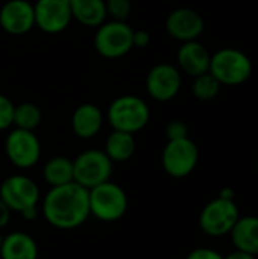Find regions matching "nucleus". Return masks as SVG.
Listing matches in <instances>:
<instances>
[{
  "instance_id": "9b49d317",
  "label": "nucleus",
  "mask_w": 258,
  "mask_h": 259,
  "mask_svg": "<svg viewBox=\"0 0 258 259\" xmlns=\"http://www.w3.org/2000/svg\"><path fill=\"white\" fill-rule=\"evenodd\" d=\"M182 85V76L178 67L172 64H157L146 77V91L157 102L173 100Z\"/></svg>"
},
{
  "instance_id": "4be33fe9",
  "label": "nucleus",
  "mask_w": 258,
  "mask_h": 259,
  "mask_svg": "<svg viewBox=\"0 0 258 259\" xmlns=\"http://www.w3.org/2000/svg\"><path fill=\"white\" fill-rule=\"evenodd\" d=\"M43 120V114L38 105L30 102H23L20 105H15L14 108V123L17 129L24 131H35Z\"/></svg>"
},
{
  "instance_id": "6e6552de",
  "label": "nucleus",
  "mask_w": 258,
  "mask_h": 259,
  "mask_svg": "<svg viewBox=\"0 0 258 259\" xmlns=\"http://www.w3.org/2000/svg\"><path fill=\"white\" fill-rule=\"evenodd\" d=\"M240 219V211L236 200L214 199L208 202L199 214V228L204 234L213 238L230 235L231 229Z\"/></svg>"
},
{
  "instance_id": "a878e982",
  "label": "nucleus",
  "mask_w": 258,
  "mask_h": 259,
  "mask_svg": "<svg viewBox=\"0 0 258 259\" xmlns=\"http://www.w3.org/2000/svg\"><path fill=\"white\" fill-rule=\"evenodd\" d=\"M167 140H179L189 137V126L181 120H173L166 126Z\"/></svg>"
},
{
  "instance_id": "2eb2a0df",
  "label": "nucleus",
  "mask_w": 258,
  "mask_h": 259,
  "mask_svg": "<svg viewBox=\"0 0 258 259\" xmlns=\"http://www.w3.org/2000/svg\"><path fill=\"white\" fill-rule=\"evenodd\" d=\"M210 59H211V53L198 39L181 42V47L178 49L176 53L179 71L192 77L207 73L210 68Z\"/></svg>"
},
{
  "instance_id": "39448f33",
  "label": "nucleus",
  "mask_w": 258,
  "mask_h": 259,
  "mask_svg": "<svg viewBox=\"0 0 258 259\" xmlns=\"http://www.w3.org/2000/svg\"><path fill=\"white\" fill-rule=\"evenodd\" d=\"M114 162L103 150L88 149L73 159V181L90 190L111 179Z\"/></svg>"
},
{
  "instance_id": "2f4dec72",
  "label": "nucleus",
  "mask_w": 258,
  "mask_h": 259,
  "mask_svg": "<svg viewBox=\"0 0 258 259\" xmlns=\"http://www.w3.org/2000/svg\"><path fill=\"white\" fill-rule=\"evenodd\" d=\"M219 197L220 199H225V200H234L236 199V191L233 188H230V187H225V188L220 190Z\"/></svg>"
},
{
  "instance_id": "7ed1b4c3",
  "label": "nucleus",
  "mask_w": 258,
  "mask_h": 259,
  "mask_svg": "<svg viewBox=\"0 0 258 259\" xmlns=\"http://www.w3.org/2000/svg\"><path fill=\"white\" fill-rule=\"evenodd\" d=\"M252 70V61L245 52L234 47H224L211 55L208 73L220 85L237 87L251 77Z\"/></svg>"
},
{
  "instance_id": "7c9ffc66",
  "label": "nucleus",
  "mask_w": 258,
  "mask_h": 259,
  "mask_svg": "<svg viewBox=\"0 0 258 259\" xmlns=\"http://www.w3.org/2000/svg\"><path fill=\"white\" fill-rule=\"evenodd\" d=\"M224 259H255V256L251 255V253H248V252H243V250L236 249L231 253H228L227 256H224Z\"/></svg>"
},
{
  "instance_id": "473e14b6",
  "label": "nucleus",
  "mask_w": 258,
  "mask_h": 259,
  "mask_svg": "<svg viewBox=\"0 0 258 259\" xmlns=\"http://www.w3.org/2000/svg\"><path fill=\"white\" fill-rule=\"evenodd\" d=\"M3 237H5V235H2V231H0V246H2V241H3Z\"/></svg>"
},
{
  "instance_id": "dca6fc26",
  "label": "nucleus",
  "mask_w": 258,
  "mask_h": 259,
  "mask_svg": "<svg viewBox=\"0 0 258 259\" xmlns=\"http://www.w3.org/2000/svg\"><path fill=\"white\" fill-rule=\"evenodd\" d=\"M105 121V115L99 106L94 103H82L79 105L71 115V129L76 137L82 140L94 138Z\"/></svg>"
},
{
  "instance_id": "bb28decb",
  "label": "nucleus",
  "mask_w": 258,
  "mask_h": 259,
  "mask_svg": "<svg viewBox=\"0 0 258 259\" xmlns=\"http://www.w3.org/2000/svg\"><path fill=\"white\" fill-rule=\"evenodd\" d=\"M186 259H224V256L219 252H216L214 249L198 247V249H193Z\"/></svg>"
},
{
  "instance_id": "412c9836",
  "label": "nucleus",
  "mask_w": 258,
  "mask_h": 259,
  "mask_svg": "<svg viewBox=\"0 0 258 259\" xmlns=\"http://www.w3.org/2000/svg\"><path fill=\"white\" fill-rule=\"evenodd\" d=\"M43 179L49 187H59L73 182V159L53 156L43 167Z\"/></svg>"
},
{
  "instance_id": "a211bd4d",
  "label": "nucleus",
  "mask_w": 258,
  "mask_h": 259,
  "mask_svg": "<svg viewBox=\"0 0 258 259\" xmlns=\"http://www.w3.org/2000/svg\"><path fill=\"white\" fill-rule=\"evenodd\" d=\"M234 249L248 252L254 256L258 255V217H240L230 232Z\"/></svg>"
},
{
  "instance_id": "393cba45",
  "label": "nucleus",
  "mask_w": 258,
  "mask_h": 259,
  "mask_svg": "<svg viewBox=\"0 0 258 259\" xmlns=\"http://www.w3.org/2000/svg\"><path fill=\"white\" fill-rule=\"evenodd\" d=\"M14 108L15 105L9 97L0 93V132L6 131L14 123Z\"/></svg>"
},
{
  "instance_id": "423d86ee",
  "label": "nucleus",
  "mask_w": 258,
  "mask_h": 259,
  "mask_svg": "<svg viewBox=\"0 0 258 259\" xmlns=\"http://www.w3.org/2000/svg\"><path fill=\"white\" fill-rule=\"evenodd\" d=\"M94 35V49L96 52L106 59H117L128 55L132 46L134 29L126 24V21L109 20L96 27Z\"/></svg>"
},
{
  "instance_id": "c85d7f7f",
  "label": "nucleus",
  "mask_w": 258,
  "mask_h": 259,
  "mask_svg": "<svg viewBox=\"0 0 258 259\" xmlns=\"http://www.w3.org/2000/svg\"><path fill=\"white\" fill-rule=\"evenodd\" d=\"M11 214H12V211L6 206V203L0 199V231L2 229H5L8 225H9V222H11Z\"/></svg>"
},
{
  "instance_id": "1a4fd4ad",
  "label": "nucleus",
  "mask_w": 258,
  "mask_h": 259,
  "mask_svg": "<svg viewBox=\"0 0 258 259\" xmlns=\"http://www.w3.org/2000/svg\"><path fill=\"white\" fill-rule=\"evenodd\" d=\"M0 199L12 212L38 206L41 202V191L36 182L26 175H11L0 184Z\"/></svg>"
},
{
  "instance_id": "b1692460",
  "label": "nucleus",
  "mask_w": 258,
  "mask_h": 259,
  "mask_svg": "<svg viewBox=\"0 0 258 259\" xmlns=\"http://www.w3.org/2000/svg\"><path fill=\"white\" fill-rule=\"evenodd\" d=\"M106 14L116 21H126V18L131 15V0H105Z\"/></svg>"
},
{
  "instance_id": "cd10ccee",
  "label": "nucleus",
  "mask_w": 258,
  "mask_h": 259,
  "mask_svg": "<svg viewBox=\"0 0 258 259\" xmlns=\"http://www.w3.org/2000/svg\"><path fill=\"white\" fill-rule=\"evenodd\" d=\"M149 42H151V35L148 30H143V29L134 30V33H132V46L134 47L144 49L149 46Z\"/></svg>"
},
{
  "instance_id": "0eeeda50",
  "label": "nucleus",
  "mask_w": 258,
  "mask_h": 259,
  "mask_svg": "<svg viewBox=\"0 0 258 259\" xmlns=\"http://www.w3.org/2000/svg\"><path fill=\"white\" fill-rule=\"evenodd\" d=\"M199 162V149L190 137L167 140L161 153L164 171L173 179H182L192 175Z\"/></svg>"
},
{
  "instance_id": "9d476101",
  "label": "nucleus",
  "mask_w": 258,
  "mask_h": 259,
  "mask_svg": "<svg viewBox=\"0 0 258 259\" xmlns=\"http://www.w3.org/2000/svg\"><path fill=\"white\" fill-rule=\"evenodd\" d=\"M5 153L14 167L27 170L38 164L41 158V143L33 131L14 127L5 140Z\"/></svg>"
},
{
  "instance_id": "aec40b11",
  "label": "nucleus",
  "mask_w": 258,
  "mask_h": 259,
  "mask_svg": "<svg viewBox=\"0 0 258 259\" xmlns=\"http://www.w3.org/2000/svg\"><path fill=\"white\" fill-rule=\"evenodd\" d=\"M135 149H137V143L134 134L113 131L105 140L103 152L113 162H126L134 156Z\"/></svg>"
},
{
  "instance_id": "f257e3e1",
  "label": "nucleus",
  "mask_w": 258,
  "mask_h": 259,
  "mask_svg": "<svg viewBox=\"0 0 258 259\" xmlns=\"http://www.w3.org/2000/svg\"><path fill=\"white\" fill-rule=\"evenodd\" d=\"M40 205V212L44 220L59 231L78 229L90 217L88 190L75 181L65 185L50 187Z\"/></svg>"
},
{
  "instance_id": "f03ea898",
  "label": "nucleus",
  "mask_w": 258,
  "mask_h": 259,
  "mask_svg": "<svg viewBox=\"0 0 258 259\" xmlns=\"http://www.w3.org/2000/svg\"><path fill=\"white\" fill-rule=\"evenodd\" d=\"M106 120L113 131L137 134L148 126L151 120V109L138 96H119L108 106Z\"/></svg>"
},
{
  "instance_id": "20e7f679",
  "label": "nucleus",
  "mask_w": 258,
  "mask_h": 259,
  "mask_svg": "<svg viewBox=\"0 0 258 259\" xmlns=\"http://www.w3.org/2000/svg\"><path fill=\"white\" fill-rule=\"evenodd\" d=\"M90 215L94 219L113 223L125 217L129 200L126 191L116 182L106 181L88 190Z\"/></svg>"
},
{
  "instance_id": "f8f14e48",
  "label": "nucleus",
  "mask_w": 258,
  "mask_h": 259,
  "mask_svg": "<svg viewBox=\"0 0 258 259\" xmlns=\"http://www.w3.org/2000/svg\"><path fill=\"white\" fill-rule=\"evenodd\" d=\"M35 26L46 33H59L71 23L68 0H36L33 3Z\"/></svg>"
},
{
  "instance_id": "f3484780",
  "label": "nucleus",
  "mask_w": 258,
  "mask_h": 259,
  "mask_svg": "<svg viewBox=\"0 0 258 259\" xmlns=\"http://www.w3.org/2000/svg\"><path fill=\"white\" fill-rule=\"evenodd\" d=\"M2 259H38V244L32 235L15 231L3 237L0 246Z\"/></svg>"
},
{
  "instance_id": "5701e85b",
  "label": "nucleus",
  "mask_w": 258,
  "mask_h": 259,
  "mask_svg": "<svg viewBox=\"0 0 258 259\" xmlns=\"http://www.w3.org/2000/svg\"><path fill=\"white\" fill-rule=\"evenodd\" d=\"M220 87L222 85L217 82V79L207 71L204 74H199V76L193 77L192 93L198 100L210 102V100H214L217 97V94L220 91Z\"/></svg>"
},
{
  "instance_id": "ddd939ff",
  "label": "nucleus",
  "mask_w": 258,
  "mask_h": 259,
  "mask_svg": "<svg viewBox=\"0 0 258 259\" xmlns=\"http://www.w3.org/2000/svg\"><path fill=\"white\" fill-rule=\"evenodd\" d=\"M204 29L205 21L202 15L192 8L173 9L166 18L167 33L179 42L198 39L202 35Z\"/></svg>"
},
{
  "instance_id": "4468645a",
  "label": "nucleus",
  "mask_w": 258,
  "mask_h": 259,
  "mask_svg": "<svg viewBox=\"0 0 258 259\" xmlns=\"http://www.w3.org/2000/svg\"><path fill=\"white\" fill-rule=\"evenodd\" d=\"M35 26L33 5L27 0H8L0 8V27L9 35H24Z\"/></svg>"
},
{
  "instance_id": "72a5a7b5",
  "label": "nucleus",
  "mask_w": 258,
  "mask_h": 259,
  "mask_svg": "<svg viewBox=\"0 0 258 259\" xmlns=\"http://www.w3.org/2000/svg\"><path fill=\"white\" fill-rule=\"evenodd\" d=\"M257 171H258V161H257Z\"/></svg>"
},
{
  "instance_id": "6ab92c4d",
  "label": "nucleus",
  "mask_w": 258,
  "mask_h": 259,
  "mask_svg": "<svg viewBox=\"0 0 258 259\" xmlns=\"http://www.w3.org/2000/svg\"><path fill=\"white\" fill-rule=\"evenodd\" d=\"M71 17L79 24L87 27H99L106 21L105 0H68Z\"/></svg>"
},
{
  "instance_id": "c756f323",
  "label": "nucleus",
  "mask_w": 258,
  "mask_h": 259,
  "mask_svg": "<svg viewBox=\"0 0 258 259\" xmlns=\"http://www.w3.org/2000/svg\"><path fill=\"white\" fill-rule=\"evenodd\" d=\"M20 215H21L26 222H33V220H36V219H38V215H40V208H38V206L29 208V209L23 211Z\"/></svg>"
}]
</instances>
